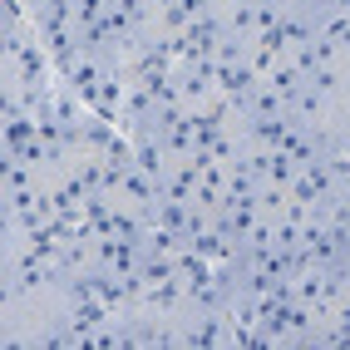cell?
Wrapping results in <instances>:
<instances>
[{
    "label": "cell",
    "instance_id": "obj_1",
    "mask_svg": "<svg viewBox=\"0 0 350 350\" xmlns=\"http://www.w3.org/2000/svg\"><path fill=\"white\" fill-rule=\"evenodd\" d=\"M267 84H271L286 104H291V99L301 94V89H306V69H296L291 59H276V64H271V75H267Z\"/></svg>",
    "mask_w": 350,
    "mask_h": 350
},
{
    "label": "cell",
    "instance_id": "obj_2",
    "mask_svg": "<svg viewBox=\"0 0 350 350\" xmlns=\"http://www.w3.org/2000/svg\"><path fill=\"white\" fill-rule=\"evenodd\" d=\"M331 10H336V15H345V20H350V0H331Z\"/></svg>",
    "mask_w": 350,
    "mask_h": 350
},
{
    "label": "cell",
    "instance_id": "obj_3",
    "mask_svg": "<svg viewBox=\"0 0 350 350\" xmlns=\"http://www.w3.org/2000/svg\"><path fill=\"white\" fill-rule=\"evenodd\" d=\"M153 5H168V0H153Z\"/></svg>",
    "mask_w": 350,
    "mask_h": 350
}]
</instances>
